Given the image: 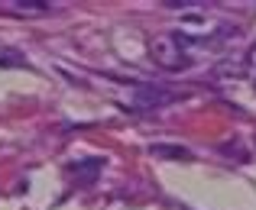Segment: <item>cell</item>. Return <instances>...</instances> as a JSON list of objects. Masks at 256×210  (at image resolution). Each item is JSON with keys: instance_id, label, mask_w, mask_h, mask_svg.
I'll list each match as a JSON object with an SVG mask.
<instances>
[{"instance_id": "2", "label": "cell", "mask_w": 256, "mask_h": 210, "mask_svg": "<svg viewBox=\"0 0 256 210\" xmlns=\"http://www.w3.org/2000/svg\"><path fill=\"white\" fill-rule=\"evenodd\" d=\"M130 100L136 107H143V110H159V107L175 104L178 94L169 91V87H162V84H136V87H133V94H130Z\"/></svg>"}, {"instance_id": "1", "label": "cell", "mask_w": 256, "mask_h": 210, "mask_svg": "<svg viewBox=\"0 0 256 210\" xmlns=\"http://www.w3.org/2000/svg\"><path fill=\"white\" fill-rule=\"evenodd\" d=\"M150 58L156 62V68H162V71H185V68H192V55L178 45V39H175L172 32L152 39L150 42Z\"/></svg>"}, {"instance_id": "4", "label": "cell", "mask_w": 256, "mask_h": 210, "mask_svg": "<svg viewBox=\"0 0 256 210\" xmlns=\"http://www.w3.org/2000/svg\"><path fill=\"white\" fill-rule=\"evenodd\" d=\"M13 6H16L20 13H30V16H39V13L52 10V3H46V0H16Z\"/></svg>"}, {"instance_id": "3", "label": "cell", "mask_w": 256, "mask_h": 210, "mask_svg": "<svg viewBox=\"0 0 256 210\" xmlns=\"http://www.w3.org/2000/svg\"><path fill=\"white\" fill-rule=\"evenodd\" d=\"M98 172H100V159L78 162V168H75V175H78V181H82V185H88V181H94V178H98Z\"/></svg>"}, {"instance_id": "5", "label": "cell", "mask_w": 256, "mask_h": 210, "mask_svg": "<svg viewBox=\"0 0 256 210\" xmlns=\"http://www.w3.org/2000/svg\"><path fill=\"white\" fill-rule=\"evenodd\" d=\"M26 58L20 55V52H10V49H0V65H4V68H20V65H23Z\"/></svg>"}, {"instance_id": "6", "label": "cell", "mask_w": 256, "mask_h": 210, "mask_svg": "<svg viewBox=\"0 0 256 210\" xmlns=\"http://www.w3.org/2000/svg\"><path fill=\"white\" fill-rule=\"evenodd\" d=\"M152 152H156V155H172V159H192V152H188V149H166V146H156Z\"/></svg>"}]
</instances>
